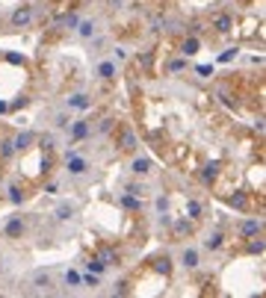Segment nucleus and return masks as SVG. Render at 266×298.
<instances>
[{"mask_svg":"<svg viewBox=\"0 0 266 298\" xmlns=\"http://www.w3.org/2000/svg\"><path fill=\"white\" fill-rule=\"evenodd\" d=\"M180 263L186 266V269H196V266H198V251H196V248H184Z\"/></svg>","mask_w":266,"mask_h":298,"instance_id":"9b49d317","label":"nucleus"},{"mask_svg":"<svg viewBox=\"0 0 266 298\" xmlns=\"http://www.w3.org/2000/svg\"><path fill=\"white\" fill-rule=\"evenodd\" d=\"M0 154H3V157H12V154H15V145H12V142H0Z\"/></svg>","mask_w":266,"mask_h":298,"instance_id":"a878e982","label":"nucleus"},{"mask_svg":"<svg viewBox=\"0 0 266 298\" xmlns=\"http://www.w3.org/2000/svg\"><path fill=\"white\" fill-rule=\"evenodd\" d=\"M112 124H116L112 118H100V127H98V130L100 133H110V130H112Z\"/></svg>","mask_w":266,"mask_h":298,"instance_id":"c756f323","label":"nucleus"},{"mask_svg":"<svg viewBox=\"0 0 266 298\" xmlns=\"http://www.w3.org/2000/svg\"><path fill=\"white\" fill-rule=\"evenodd\" d=\"M74 216V204H62V207H56V219L60 222H68Z\"/></svg>","mask_w":266,"mask_h":298,"instance_id":"aec40b11","label":"nucleus"},{"mask_svg":"<svg viewBox=\"0 0 266 298\" xmlns=\"http://www.w3.org/2000/svg\"><path fill=\"white\" fill-rule=\"evenodd\" d=\"M66 163H68V174H74V177L86 174V168H89V163H86L80 154H74V151H68L66 154Z\"/></svg>","mask_w":266,"mask_h":298,"instance_id":"f03ea898","label":"nucleus"},{"mask_svg":"<svg viewBox=\"0 0 266 298\" xmlns=\"http://www.w3.org/2000/svg\"><path fill=\"white\" fill-rule=\"evenodd\" d=\"M130 171L133 174H139V177H145L148 171H151V160H145V157H136L130 163Z\"/></svg>","mask_w":266,"mask_h":298,"instance_id":"6e6552de","label":"nucleus"},{"mask_svg":"<svg viewBox=\"0 0 266 298\" xmlns=\"http://www.w3.org/2000/svg\"><path fill=\"white\" fill-rule=\"evenodd\" d=\"M9 201H12V204H21V201H24V192H21L18 186H12V189H9Z\"/></svg>","mask_w":266,"mask_h":298,"instance_id":"393cba45","label":"nucleus"},{"mask_svg":"<svg viewBox=\"0 0 266 298\" xmlns=\"http://www.w3.org/2000/svg\"><path fill=\"white\" fill-rule=\"evenodd\" d=\"M128 192H133V195H139V198H142V192H145V186H139V183H133V186H128Z\"/></svg>","mask_w":266,"mask_h":298,"instance_id":"72a5a7b5","label":"nucleus"},{"mask_svg":"<svg viewBox=\"0 0 266 298\" xmlns=\"http://www.w3.org/2000/svg\"><path fill=\"white\" fill-rule=\"evenodd\" d=\"M201 177H204V183H210V180H216L219 177V163H210V166L201 171Z\"/></svg>","mask_w":266,"mask_h":298,"instance_id":"6ab92c4d","label":"nucleus"},{"mask_svg":"<svg viewBox=\"0 0 266 298\" xmlns=\"http://www.w3.org/2000/svg\"><path fill=\"white\" fill-rule=\"evenodd\" d=\"M62 284H66V287H71V290H74V287H80V272L68 269L66 275H62Z\"/></svg>","mask_w":266,"mask_h":298,"instance_id":"dca6fc26","label":"nucleus"},{"mask_svg":"<svg viewBox=\"0 0 266 298\" xmlns=\"http://www.w3.org/2000/svg\"><path fill=\"white\" fill-rule=\"evenodd\" d=\"M157 210H160V213H166V210H168V198L160 195V198H157Z\"/></svg>","mask_w":266,"mask_h":298,"instance_id":"473e14b6","label":"nucleus"},{"mask_svg":"<svg viewBox=\"0 0 266 298\" xmlns=\"http://www.w3.org/2000/svg\"><path fill=\"white\" fill-rule=\"evenodd\" d=\"M231 15H216V18H213V27H216V30H219V33H231Z\"/></svg>","mask_w":266,"mask_h":298,"instance_id":"f8f14e48","label":"nucleus"},{"mask_svg":"<svg viewBox=\"0 0 266 298\" xmlns=\"http://www.w3.org/2000/svg\"><path fill=\"white\" fill-rule=\"evenodd\" d=\"M74 30L83 35V38H92L95 30H98V24H95V21H77V27H74Z\"/></svg>","mask_w":266,"mask_h":298,"instance_id":"9d476101","label":"nucleus"},{"mask_svg":"<svg viewBox=\"0 0 266 298\" xmlns=\"http://www.w3.org/2000/svg\"><path fill=\"white\" fill-rule=\"evenodd\" d=\"M154 269H157V272H163V275H168V272H172V260H168V257H160Z\"/></svg>","mask_w":266,"mask_h":298,"instance_id":"b1692460","label":"nucleus"},{"mask_svg":"<svg viewBox=\"0 0 266 298\" xmlns=\"http://www.w3.org/2000/svg\"><path fill=\"white\" fill-rule=\"evenodd\" d=\"M33 21V6L30 3H21L15 12H12V27H30Z\"/></svg>","mask_w":266,"mask_h":298,"instance_id":"f257e3e1","label":"nucleus"},{"mask_svg":"<svg viewBox=\"0 0 266 298\" xmlns=\"http://www.w3.org/2000/svg\"><path fill=\"white\" fill-rule=\"evenodd\" d=\"M6 109H9V103H6V100H0V112H6Z\"/></svg>","mask_w":266,"mask_h":298,"instance_id":"4c0bfd02","label":"nucleus"},{"mask_svg":"<svg viewBox=\"0 0 266 298\" xmlns=\"http://www.w3.org/2000/svg\"><path fill=\"white\" fill-rule=\"evenodd\" d=\"M184 68H186V62H184V59H174V62L168 65V71H172V74H178V71H184Z\"/></svg>","mask_w":266,"mask_h":298,"instance_id":"7c9ffc66","label":"nucleus"},{"mask_svg":"<svg viewBox=\"0 0 266 298\" xmlns=\"http://www.w3.org/2000/svg\"><path fill=\"white\" fill-rule=\"evenodd\" d=\"M80 284H86V287H92V290H95L100 281H98V275H92V272H89V275H80Z\"/></svg>","mask_w":266,"mask_h":298,"instance_id":"5701e85b","label":"nucleus"},{"mask_svg":"<svg viewBox=\"0 0 266 298\" xmlns=\"http://www.w3.org/2000/svg\"><path fill=\"white\" fill-rule=\"evenodd\" d=\"M104 269H106V266L100 263L98 257H95V260H89V272H95V275H100V272H104Z\"/></svg>","mask_w":266,"mask_h":298,"instance_id":"c85d7f7f","label":"nucleus"},{"mask_svg":"<svg viewBox=\"0 0 266 298\" xmlns=\"http://www.w3.org/2000/svg\"><path fill=\"white\" fill-rule=\"evenodd\" d=\"M86 136H89V121H86V118H80V121L71 124V139H74V142H80V139H86Z\"/></svg>","mask_w":266,"mask_h":298,"instance_id":"39448f33","label":"nucleus"},{"mask_svg":"<svg viewBox=\"0 0 266 298\" xmlns=\"http://www.w3.org/2000/svg\"><path fill=\"white\" fill-rule=\"evenodd\" d=\"M122 204H124L128 210H139V207H142L139 195H133V192H124V195H122Z\"/></svg>","mask_w":266,"mask_h":298,"instance_id":"f3484780","label":"nucleus"},{"mask_svg":"<svg viewBox=\"0 0 266 298\" xmlns=\"http://www.w3.org/2000/svg\"><path fill=\"white\" fill-rule=\"evenodd\" d=\"M133 148H136V133L122 130V151H133Z\"/></svg>","mask_w":266,"mask_h":298,"instance_id":"4468645a","label":"nucleus"},{"mask_svg":"<svg viewBox=\"0 0 266 298\" xmlns=\"http://www.w3.org/2000/svg\"><path fill=\"white\" fill-rule=\"evenodd\" d=\"M42 148H48V151H50V148H54V136H44V139H42Z\"/></svg>","mask_w":266,"mask_h":298,"instance_id":"f704fd0d","label":"nucleus"},{"mask_svg":"<svg viewBox=\"0 0 266 298\" xmlns=\"http://www.w3.org/2000/svg\"><path fill=\"white\" fill-rule=\"evenodd\" d=\"M56 127H68V115H56Z\"/></svg>","mask_w":266,"mask_h":298,"instance_id":"c9c22d12","label":"nucleus"},{"mask_svg":"<svg viewBox=\"0 0 266 298\" xmlns=\"http://www.w3.org/2000/svg\"><path fill=\"white\" fill-rule=\"evenodd\" d=\"M95 74H98L100 80H112V77H116V62H112V59H104V62L95 68Z\"/></svg>","mask_w":266,"mask_h":298,"instance_id":"423d86ee","label":"nucleus"},{"mask_svg":"<svg viewBox=\"0 0 266 298\" xmlns=\"http://www.w3.org/2000/svg\"><path fill=\"white\" fill-rule=\"evenodd\" d=\"M98 260L104 266H110V263H116V251L112 248H100V254H98Z\"/></svg>","mask_w":266,"mask_h":298,"instance_id":"4be33fe9","label":"nucleus"},{"mask_svg":"<svg viewBox=\"0 0 266 298\" xmlns=\"http://www.w3.org/2000/svg\"><path fill=\"white\" fill-rule=\"evenodd\" d=\"M201 210H204V207H201V201H196V198L186 201V219H192V222L201 219Z\"/></svg>","mask_w":266,"mask_h":298,"instance_id":"ddd939ff","label":"nucleus"},{"mask_svg":"<svg viewBox=\"0 0 266 298\" xmlns=\"http://www.w3.org/2000/svg\"><path fill=\"white\" fill-rule=\"evenodd\" d=\"M228 204H231V207H236V210H246V195H234Z\"/></svg>","mask_w":266,"mask_h":298,"instance_id":"cd10ccee","label":"nucleus"},{"mask_svg":"<svg viewBox=\"0 0 266 298\" xmlns=\"http://www.w3.org/2000/svg\"><path fill=\"white\" fill-rule=\"evenodd\" d=\"M248 254H264V239H258V242H248Z\"/></svg>","mask_w":266,"mask_h":298,"instance_id":"bb28decb","label":"nucleus"},{"mask_svg":"<svg viewBox=\"0 0 266 298\" xmlns=\"http://www.w3.org/2000/svg\"><path fill=\"white\" fill-rule=\"evenodd\" d=\"M77 21H80V18H77V15H68L66 21H62V24H66L68 30H74V27H77Z\"/></svg>","mask_w":266,"mask_h":298,"instance_id":"2f4dec72","label":"nucleus"},{"mask_svg":"<svg viewBox=\"0 0 266 298\" xmlns=\"http://www.w3.org/2000/svg\"><path fill=\"white\" fill-rule=\"evenodd\" d=\"M68 106H71V109H89V106H92V100H89V95L77 92V95H71V98H68Z\"/></svg>","mask_w":266,"mask_h":298,"instance_id":"0eeeda50","label":"nucleus"},{"mask_svg":"<svg viewBox=\"0 0 266 298\" xmlns=\"http://www.w3.org/2000/svg\"><path fill=\"white\" fill-rule=\"evenodd\" d=\"M198 50H201V41H198V38H186V41H184V53H186V56H196Z\"/></svg>","mask_w":266,"mask_h":298,"instance_id":"a211bd4d","label":"nucleus"},{"mask_svg":"<svg viewBox=\"0 0 266 298\" xmlns=\"http://www.w3.org/2000/svg\"><path fill=\"white\" fill-rule=\"evenodd\" d=\"M33 284L38 287V290H50V275H48V272H36Z\"/></svg>","mask_w":266,"mask_h":298,"instance_id":"2eb2a0df","label":"nucleus"},{"mask_svg":"<svg viewBox=\"0 0 266 298\" xmlns=\"http://www.w3.org/2000/svg\"><path fill=\"white\" fill-rule=\"evenodd\" d=\"M24 233V222H21V216H15V219H9V225H6V236H12V239H18Z\"/></svg>","mask_w":266,"mask_h":298,"instance_id":"1a4fd4ad","label":"nucleus"},{"mask_svg":"<svg viewBox=\"0 0 266 298\" xmlns=\"http://www.w3.org/2000/svg\"><path fill=\"white\" fill-rule=\"evenodd\" d=\"M33 142H36V133H30V130L18 133V136L12 139V145H15V151H24V148H30Z\"/></svg>","mask_w":266,"mask_h":298,"instance_id":"20e7f679","label":"nucleus"},{"mask_svg":"<svg viewBox=\"0 0 266 298\" xmlns=\"http://www.w3.org/2000/svg\"><path fill=\"white\" fill-rule=\"evenodd\" d=\"M222 242H225V236H222V233H219V231L213 233L210 239H204V245H207L210 251H216V248H222Z\"/></svg>","mask_w":266,"mask_h":298,"instance_id":"412c9836","label":"nucleus"},{"mask_svg":"<svg viewBox=\"0 0 266 298\" xmlns=\"http://www.w3.org/2000/svg\"><path fill=\"white\" fill-rule=\"evenodd\" d=\"M198 74H201V77H210V74H213V68H210V65H201Z\"/></svg>","mask_w":266,"mask_h":298,"instance_id":"e433bc0d","label":"nucleus"},{"mask_svg":"<svg viewBox=\"0 0 266 298\" xmlns=\"http://www.w3.org/2000/svg\"><path fill=\"white\" fill-rule=\"evenodd\" d=\"M260 231H264V222H260V219H246V222L240 225V236H242V239H254Z\"/></svg>","mask_w":266,"mask_h":298,"instance_id":"7ed1b4c3","label":"nucleus"}]
</instances>
